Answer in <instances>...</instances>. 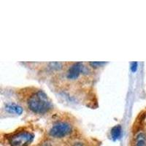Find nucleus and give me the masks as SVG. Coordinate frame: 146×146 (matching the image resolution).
Returning <instances> with one entry per match:
<instances>
[{
	"label": "nucleus",
	"instance_id": "7",
	"mask_svg": "<svg viewBox=\"0 0 146 146\" xmlns=\"http://www.w3.org/2000/svg\"><path fill=\"white\" fill-rule=\"evenodd\" d=\"M146 145V139L144 134L141 133L139 134L135 139V146H145Z\"/></svg>",
	"mask_w": 146,
	"mask_h": 146
},
{
	"label": "nucleus",
	"instance_id": "3",
	"mask_svg": "<svg viewBox=\"0 0 146 146\" xmlns=\"http://www.w3.org/2000/svg\"><path fill=\"white\" fill-rule=\"evenodd\" d=\"M72 127L66 121H58L50 128L49 134L55 138H63L71 133Z\"/></svg>",
	"mask_w": 146,
	"mask_h": 146
},
{
	"label": "nucleus",
	"instance_id": "6",
	"mask_svg": "<svg viewBox=\"0 0 146 146\" xmlns=\"http://www.w3.org/2000/svg\"><path fill=\"white\" fill-rule=\"evenodd\" d=\"M111 135L112 138H113L114 140H116V139H119L120 137H121V126H120V125L114 126V127L112 129Z\"/></svg>",
	"mask_w": 146,
	"mask_h": 146
},
{
	"label": "nucleus",
	"instance_id": "9",
	"mask_svg": "<svg viewBox=\"0 0 146 146\" xmlns=\"http://www.w3.org/2000/svg\"><path fill=\"white\" fill-rule=\"evenodd\" d=\"M132 65H133V66H131V69H132L133 71H134V69H135V70H136L137 65V63H136V62H135V63H132Z\"/></svg>",
	"mask_w": 146,
	"mask_h": 146
},
{
	"label": "nucleus",
	"instance_id": "5",
	"mask_svg": "<svg viewBox=\"0 0 146 146\" xmlns=\"http://www.w3.org/2000/svg\"><path fill=\"white\" fill-rule=\"evenodd\" d=\"M6 110L9 112L10 113H13V114L16 115H21L23 113V109L21 106L12 103V104H7L6 105Z\"/></svg>",
	"mask_w": 146,
	"mask_h": 146
},
{
	"label": "nucleus",
	"instance_id": "10",
	"mask_svg": "<svg viewBox=\"0 0 146 146\" xmlns=\"http://www.w3.org/2000/svg\"><path fill=\"white\" fill-rule=\"evenodd\" d=\"M72 146H83V145L80 143H74V145H73Z\"/></svg>",
	"mask_w": 146,
	"mask_h": 146
},
{
	"label": "nucleus",
	"instance_id": "1",
	"mask_svg": "<svg viewBox=\"0 0 146 146\" xmlns=\"http://www.w3.org/2000/svg\"><path fill=\"white\" fill-rule=\"evenodd\" d=\"M27 105L30 110L36 114H45L52 108L50 99L42 90L35 91L29 96Z\"/></svg>",
	"mask_w": 146,
	"mask_h": 146
},
{
	"label": "nucleus",
	"instance_id": "8",
	"mask_svg": "<svg viewBox=\"0 0 146 146\" xmlns=\"http://www.w3.org/2000/svg\"><path fill=\"white\" fill-rule=\"evenodd\" d=\"M105 62H91V63H90V64L91 65H92V66H95V67H97V66H102V65H103V64H105Z\"/></svg>",
	"mask_w": 146,
	"mask_h": 146
},
{
	"label": "nucleus",
	"instance_id": "4",
	"mask_svg": "<svg viewBox=\"0 0 146 146\" xmlns=\"http://www.w3.org/2000/svg\"><path fill=\"white\" fill-rule=\"evenodd\" d=\"M84 66L81 62L74 63L70 66L66 72V78L70 80H75L80 76V73L83 72Z\"/></svg>",
	"mask_w": 146,
	"mask_h": 146
},
{
	"label": "nucleus",
	"instance_id": "2",
	"mask_svg": "<svg viewBox=\"0 0 146 146\" xmlns=\"http://www.w3.org/2000/svg\"><path fill=\"white\" fill-rule=\"evenodd\" d=\"M34 134L28 131H21L9 137L10 146H28L33 141Z\"/></svg>",
	"mask_w": 146,
	"mask_h": 146
}]
</instances>
